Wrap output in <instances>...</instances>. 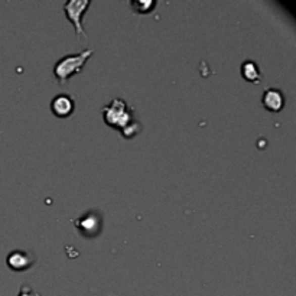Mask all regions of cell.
Instances as JSON below:
<instances>
[{"mask_svg": "<svg viewBox=\"0 0 296 296\" xmlns=\"http://www.w3.org/2000/svg\"><path fill=\"white\" fill-rule=\"evenodd\" d=\"M103 117L109 126L119 129L127 139L140 132V123L136 120L133 109L122 98H114L103 107Z\"/></svg>", "mask_w": 296, "mask_h": 296, "instance_id": "6da1fadb", "label": "cell"}, {"mask_svg": "<svg viewBox=\"0 0 296 296\" xmlns=\"http://www.w3.org/2000/svg\"><path fill=\"white\" fill-rule=\"evenodd\" d=\"M94 50H84L78 54H70V55H64L54 65V75L57 78V81L61 85L67 84L74 74L81 72L82 65L87 62V60L92 55Z\"/></svg>", "mask_w": 296, "mask_h": 296, "instance_id": "7a4b0ae2", "label": "cell"}, {"mask_svg": "<svg viewBox=\"0 0 296 296\" xmlns=\"http://www.w3.org/2000/svg\"><path fill=\"white\" fill-rule=\"evenodd\" d=\"M91 2L90 0H68L67 3H64V11L67 18L72 22L77 35L85 36V31L82 26V16L85 11L90 8Z\"/></svg>", "mask_w": 296, "mask_h": 296, "instance_id": "3957f363", "label": "cell"}, {"mask_svg": "<svg viewBox=\"0 0 296 296\" xmlns=\"http://www.w3.org/2000/svg\"><path fill=\"white\" fill-rule=\"evenodd\" d=\"M74 225L77 227L80 234L88 237V238H94L102 233V215L92 210V211H88L85 215H82L81 218L75 220Z\"/></svg>", "mask_w": 296, "mask_h": 296, "instance_id": "277c9868", "label": "cell"}, {"mask_svg": "<svg viewBox=\"0 0 296 296\" xmlns=\"http://www.w3.org/2000/svg\"><path fill=\"white\" fill-rule=\"evenodd\" d=\"M35 262H36V257L32 255L31 252H23V250L11 252L9 256L6 257V263L12 270H19V272L32 267Z\"/></svg>", "mask_w": 296, "mask_h": 296, "instance_id": "5b68a950", "label": "cell"}, {"mask_svg": "<svg viewBox=\"0 0 296 296\" xmlns=\"http://www.w3.org/2000/svg\"><path fill=\"white\" fill-rule=\"evenodd\" d=\"M75 109V102L70 94H58L51 100V110L57 117H68Z\"/></svg>", "mask_w": 296, "mask_h": 296, "instance_id": "8992f818", "label": "cell"}, {"mask_svg": "<svg viewBox=\"0 0 296 296\" xmlns=\"http://www.w3.org/2000/svg\"><path fill=\"white\" fill-rule=\"evenodd\" d=\"M262 103L270 112H280L285 106V95L279 88L269 87V88H266L263 95H262Z\"/></svg>", "mask_w": 296, "mask_h": 296, "instance_id": "52a82bcc", "label": "cell"}, {"mask_svg": "<svg viewBox=\"0 0 296 296\" xmlns=\"http://www.w3.org/2000/svg\"><path fill=\"white\" fill-rule=\"evenodd\" d=\"M241 75L244 77V80L250 82H255V84H259L263 74L259 70L257 64L253 61H244L241 64Z\"/></svg>", "mask_w": 296, "mask_h": 296, "instance_id": "ba28073f", "label": "cell"}, {"mask_svg": "<svg viewBox=\"0 0 296 296\" xmlns=\"http://www.w3.org/2000/svg\"><path fill=\"white\" fill-rule=\"evenodd\" d=\"M130 5L137 13H149L156 6V3L151 0L149 2H130Z\"/></svg>", "mask_w": 296, "mask_h": 296, "instance_id": "9c48e42d", "label": "cell"}, {"mask_svg": "<svg viewBox=\"0 0 296 296\" xmlns=\"http://www.w3.org/2000/svg\"><path fill=\"white\" fill-rule=\"evenodd\" d=\"M35 295H36V292H33V289H32L31 286H28V285H22L21 290H19V293H18V296H35Z\"/></svg>", "mask_w": 296, "mask_h": 296, "instance_id": "30bf717a", "label": "cell"}, {"mask_svg": "<svg viewBox=\"0 0 296 296\" xmlns=\"http://www.w3.org/2000/svg\"><path fill=\"white\" fill-rule=\"evenodd\" d=\"M35 296H41V295H39V293H36V295H35Z\"/></svg>", "mask_w": 296, "mask_h": 296, "instance_id": "8fae6325", "label": "cell"}]
</instances>
